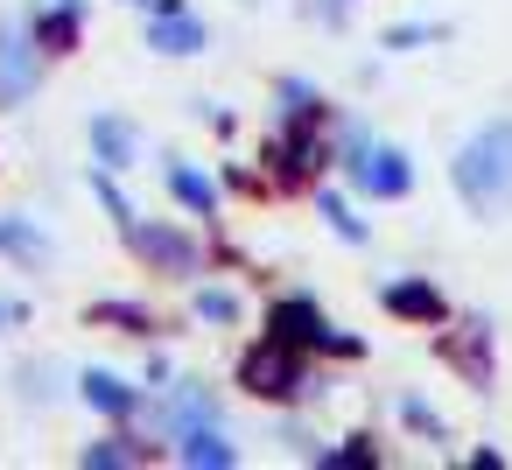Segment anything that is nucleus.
I'll list each match as a JSON object with an SVG mask.
<instances>
[{
    "mask_svg": "<svg viewBox=\"0 0 512 470\" xmlns=\"http://www.w3.org/2000/svg\"><path fill=\"white\" fill-rule=\"evenodd\" d=\"M456 190H463V204L477 211V218H498V211H512V120H491V127H477L463 148H456Z\"/></svg>",
    "mask_w": 512,
    "mask_h": 470,
    "instance_id": "nucleus-1",
    "label": "nucleus"
},
{
    "mask_svg": "<svg viewBox=\"0 0 512 470\" xmlns=\"http://www.w3.org/2000/svg\"><path fill=\"white\" fill-rule=\"evenodd\" d=\"M267 337H281V344H295V351H358V337H344L309 295H288V302H274L267 309Z\"/></svg>",
    "mask_w": 512,
    "mask_h": 470,
    "instance_id": "nucleus-2",
    "label": "nucleus"
},
{
    "mask_svg": "<svg viewBox=\"0 0 512 470\" xmlns=\"http://www.w3.org/2000/svg\"><path fill=\"white\" fill-rule=\"evenodd\" d=\"M239 386L260 393V400H302V393H309V372H302L295 344L267 337V344H253V351L239 358Z\"/></svg>",
    "mask_w": 512,
    "mask_h": 470,
    "instance_id": "nucleus-3",
    "label": "nucleus"
},
{
    "mask_svg": "<svg viewBox=\"0 0 512 470\" xmlns=\"http://www.w3.org/2000/svg\"><path fill=\"white\" fill-rule=\"evenodd\" d=\"M330 162V141L316 134V120H302V127H288L281 141H267V169L281 176V183H302V176H316Z\"/></svg>",
    "mask_w": 512,
    "mask_h": 470,
    "instance_id": "nucleus-4",
    "label": "nucleus"
},
{
    "mask_svg": "<svg viewBox=\"0 0 512 470\" xmlns=\"http://www.w3.org/2000/svg\"><path fill=\"white\" fill-rule=\"evenodd\" d=\"M36 64H43L36 36L22 22H0V99H22L36 85Z\"/></svg>",
    "mask_w": 512,
    "mask_h": 470,
    "instance_id": "nucleus-5",
    "label": "nucleus"
},
{
    "mask_svg": "<svg viewBox=\"0 0 512 470\" xmlns=\"http://www.w3.org/2000/svg\"><path fill=\"white\" fill-rule=\"evenodd\" d=\"M358 183L372 190V197H407V183H414V169H407V155L400 148H358Z\"/></svg>",
    "mask_w": 512,
    "mask_h": 470,
    "instance_id": "nucleus-6",
    "label": "nucleus"
},
{
    "mask_svg": "<svg viewBox=\"0 0 512 470\" xmlns=\"http://www.w3.org/2000/svg\"><path fill=\"white\" fill-rule=\"evenodd\" d=\"M127 232H134V246H141V253H148L155 267H176V274H197V246H190L183 232H169V225H141V218H134Z\"/></svg>",
    "mask_w": 512,
    "mask_h": 470,
    "instance_id": "nucleus-7",
    "label": "nucleus"
},
{
    "mask_svg": "<svg viewBox=\"0 0 512 470\" xmlns=\"http://www.w3.org/2000/svg\"><path fill=\"white\" fill-rule=\"evenodd\" d=\"M148 43L169 50V57H197V50H204V22H190V15H183V0H176V8H155Z\"/></svg>",
    "mask_w": 512,
    "mask_h": 470,
    "instance_id": "nucleus-8",
    "label": "nucleus"
},
{
    "mask_svg": "<svg viewBox=\"0 0 512 470\" xmlns=\"http://www.w3.org/2000/svg\"><path fill=\"white\" fill-rule=\"evenodd\" d=\"M379 295H386V309H393V316H414V323H442V295H435L428 281H386Z\"/></svg>",
    "mask_w": 512,
    "mask_h": 470,
    "instance_id": "nucleus-9",
    "label": "nucleus"
},
{
    "mask_svg": "<svg viewBox=\"0 0 512 470\" xmlns=\"http://www.w3.org/2000/svg\"><path fill=\"white\" fill-rule=\"evenodd\" d=\"M36 50L43 57H71L78 50V8H71V0H57V8L36 22Z\"/></svg>",
    "mask_w": 512,
    "mask_h": 470,
    "instance_id": "nucleus-10",
    "label": "nucleus"
},
{
    "mask_svg": "<svg viewBox=\"0 0 512 470\" xmlns=\"http://www.w3.org/2000/svg\"><path fill=\"white\" fill-rule=\"evenodd\" d=\"M85 400H92L99 414H134V407H141V386H127L120 372H85Z\"/></svg>",
    "mask_w": 512,
    "mask_h": 470,
    "instance_id": "nucleus-11",
    "label": "nucleus"
},
{
    "mask_svg": "<svg viewBox=\"0 0 512 470\" xmlns=\"http://www.w3.org/2000/svg\"><path fill=\"white\" fill-rule=\"evenodd\" d=\"M0 253L22 260V267H43V260H50V239H43L29 218H0Z\"/></svg>",
    "mask_w": 512,
    "mask_h": 470,
    "instance_id": "nucleus-12",
    "label": "nucleus"
},
{
    "mask_svg": "<svg viewBox=\"0 0 512 470\" xmlns=\"http://www.w3.org/2000/svg\"><path fill=\"white\" fill-rule=\"evenodd\" d=\"M183 463H197V470H225L232 463V442H225V428H211V421H197V428H183Z\"/></svg>",
    "mask_w": 512,
    "mask_h": 470,
    "instance_id": "nucleus-13",
    "label": "nucleus"
},
{
    "mask_svg": "<svg viewBox=\"0 0 512 470\" xmlns=\"http://www.w3.org/2000/svg\"><path fill=\"white\" fill-rule=\"evenodd\" d=\"M92 148H99V162H106V169H127V162H134V127L99 113V120H92Z\"/></svg>",
    "mask_w": 512,
    "mask_h": 470,
    "instance_id": "nucleus-14",
    "label": "nucleus"
},
{
    "mask_svg": "<svg viewBox=\"0 0 512 470\" xmlns=\"http://www.w3.org/2000/svg\"><path fill=\"white\" fill-rule=\"evenodd\" d=\"M169 190H176V197H183L197 218H218V190H211L197 169H183V162H176V169H169Z\"/></svg>",
    "mask_w": 512,
    "mask_h": 470,
    "instance_id": "nucleus-15",
    "label": "nucleus"
},
{
    "mask_svg": "<svg viewBox=\"0 0 512 470\" xmlns=\"http://www.w3.org/2000/svg\"><path fill=\"white\" fill-rule=\"evenodd\" d=\"M484 344H491V330H484V323H470V330H463V344H456V365L470 372V386H484V379H491V365H484Z\"/></svg>",
    "mask_w": 512,
    "mask_h": 470,
    "instance_id": "nucleus-16",
    "label": "nucleus"
},
{
    "mask_svg": "<svg viewBox=\"0 0 512 470\" xmlns=\"http://www.w3.org/2000/svg\"><path fill=\"white\" fill-rule=\"evenodd\" d=\"M323 218H330V225H337V232H344V239H351V246H358V239H365V218H358V211H351V204H344V197H330V190H323Z\"/></svg>",
    "mask_w": 512,
    "mask_h": 470,
    "instance_id": "nucleus-17",
    "label": "nucleus"
},
{
    "mask_svg": "<svg viewBox=\"0 0 512 470\" xmlns=\"http://www.w3.org/2000/svg\"><path fill=\"white\" fill-rule=\"evenodd\" d=\"M197 316H204V323H232V316H239V295H225V288H204V295H197Z\"/></svg>",
    "mask_w": 512,
    "mask_h": 470,
    "instance_id": "nucleus-18",
    "label": "nucleus"
},
{
    "mask_svg": "<svg viewBox=\"0 0 512 470\" xmlns=\"http://www.w3.org/2000/svg\"><path fill=\"white\" fill-rule=\"evenodd\" d=\"M99 316H113V323H127V330H134V337H148V330H155V323H148V309H141V302H99Z\"/></svg>",
    "mask_w": 512,
    "mask_h": 470,
    "instance_id": "nucleus-19",
    "label": "nucleus"
},
{
    "mask_svg": "<svg viewBox=\"0 0 512 470\" xmlns=\"http://www.w3.org/2000/svg\"><path fill=\"white\" fill-rule=\"evenodd\" d=\"M85 463H141V449H127V442H99V449H85Z\"/></svg>",
    "mask_w": 512,
    "mask_h": 470,
    "instance_id": "nucleus-20",
    "label": "nucleus"
},
{
    "mask_svg": "<svg viewBox=\"0 0 512 470\" xmlns=\"http://www.w3.org/2000/svg\"><path fill=\"white\" fill-rule=\"evenodd\" d=\"M0 323H22V302H0Z\"/></svg>",
    "mask_w": 512,
    "mask_h": 470,
    "instance_id": "nucleus-21",
    "label": "nucleus"
},
{
    "mask_svg": "<svg viewBox=\"0 0 512 470\" xmlns=\"http://www.w3.org/2000/svg\"><path fill=\"white\" fill-rule=\"evenodd\" d=\"M134 8H176V0H134Z\"/></svg>",
    "mask_w": 512,
    "mask_h": 470,
    "instance_id": "nucleus-22",
    "label": "nucleus"
}]
</instances>
